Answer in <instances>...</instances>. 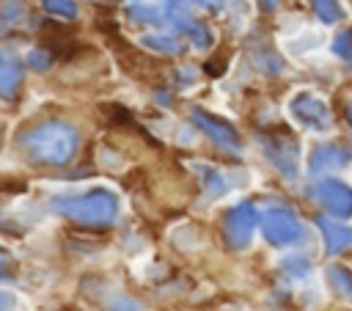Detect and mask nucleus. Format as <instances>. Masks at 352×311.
<instances>
[{
  "mask_svg": "<svg viewBox=\"0 0 352 311\" xmlns=\"http://www.w3.org/2000/svg\"><path fill=\"white\" fill-rule=\"evenodd\" d=\"M77 129L66 121H38L19 135L22 151L38 165H66L77 151Z\"/></svg>",
  "mask_w": 352,
  "mask_h": 311,
  "instance_id": "1",
  "label": "nucleus"
},
{
  "mask_svg": "<svg viewBox=\"0 0 352 311\" xmlns=\"http://www.w3.org/2000/svg\"><path fill=\"white\" fill-rule=\"evenodd\" d=\"M52 209L82 226H107L118 215V198L107 187H91L80 195H60L52 201Z\"/></svg>",
  "mask_w": 352,
  "mask_h": 311,
  "instance_id": "2",
  "label": "nucleus"
},
{
  "mask_svg": "<svg viewBox=\"0 0 352 311\" xmlns=\"http://www.w3.org/2000/svg\"><path fill=\"white\" fill-rule=\"evenodd\" d=\"M261 231H264L267 242H272V245H292L302 237L300 220L294 217V212H289L283 206L267 209L261 215Z\"/></svg>",
  "mask_w": 352,
  "mask_h": 311,
  "instance_id": "3",
  "label": "nucleus"
},
{
  "mask_svg": "<svg viewBox=\"0 0 352 311\" xmlns=\"http://www.w3.org/2000/svg\"><path fill=\"white\" fill-rule=\"evenodd\" d=\"M261 143H264V151H267L270 162L280 173H286L289 179H294L297 176V154H300L297 140L292 135H286V132H272V135H264Z\"/></svg>",
  "mask_w": 352,
  "mask_h": 311,
  "instance_id": "4",
  "label": "nucleus"
},
{
  "mask_svg": "<svg viewBox=\"0 0 352 311\" xmlns=\"http://www.w3.org/2000/svg\"><path fill=\"white\" fill-rule=\"evenodd\" d=\"M258 223V215L253 209V204L242 201L236 204L228 215H226V223H223V234H226V242L231 248H245L253 237V228Z\"/></svg>",
  "mask_w": 352,
  "mask_h": 311,
  "instance_id": "5",
  "label": "nucleus"
},
{
  "mask_svg": "<svg viewBox=\"0 0 352 311\" xmlns=\"http://www.w3.org/2000/svg\"><path fill=\"white\" fill-rule=\"evenodd\" d=\"M289 110H292V116H294L302 127H308V129H327V127L333 124L330 107H327L319 96H314V94H297V96L289 102Z\"/></svg>",
  "mask_w": 352,
  "mask_h": 311,
  "instance_id": "6",
  "label": "nucleus"
},
{
  "mask_svg": "<svg viewBox=\"0 0 352 311\" xmlns=\"http://www.w3.org/2000/svg\"><path fill=\"white\" fill-rule=\"evenodd\" d=\"M316 201L336 217H349L352 215V187L338 182V179H322L314 187Z\"/></svg>",
  "mask_w": 352,
  "mask_h": 311,
  "instance_id": "7",
  "label": "nucleus"
},
{
  "mask_svg": "<svg viewBox=\"0 0 352 311\" xmlns=\"http://www.w3.org/2000/svg\"><path fill=\"white\" fill-rule=\"evenodd\" d=\"M192 121H195V127H201V132H206L217 146L231 149V151L239 149V135H236V129H234L228 121H223V118H217V116H212V113H206V110H201V107L192 110Z\"/></svg>",
  "mask_w": 352,
  "mask_h": 311,
  "instance_id": "8",
  "label": "nucleus"
},
{
  "mask_svg": "<svg viewBox=\"0 0 352 311\" xmlns=\"http://www.w3.org/2000/svg\"><path fill=\"white\" fill-rule=\"evenodd\" d=\"M319 231H322V239H324V248L327 253H341L346 248H352V228L344 226L341 220H330V217H319L316 220Z\"/></svg>",
  "mask_w": 352,
  "mask_h": 311,
  "instance_id": "9",
  "label": "nucleus"
},
{
  "mask_svg": "<svg viewBox=\"0 0 352 311\" xmlns=\"http://www.w3.org/2000/svg\"><path fill=\"white\" fill-rule=\"evenodd\" d=\"M349 160V151L336 146V143H322L314 149L311 154V173H322V171H333V168H341L346 165Z\"/></svg>",
  "mask_w": 352,
  "mask_h": 311,
  "instance_id": "10",
  "label": "nucleus"
},
{
  "mask_svg": "<svg viewBox=\"0 0 352 311\" xmlns=\"http://www.w3.org/2000/svg\"><path fill=\"white\" fill-rule=\"evenodd\" d=\"M19 83H22V66L14 58L3 55L0 58V99H14Z\"/></svg>",
  "mask_w": 352,
  "mask_h": 311,
  "instance_id": "11",
  "label": "nucleus"
},
{
  "mask_svg": "<svg viewBox=\"0 0 352 311\" xmlns=\"http://www.w3.org/2000/svg\"><path fill=\"white\" fill-rule=\"evenodd\" d=\"M143 47L154 50V52H165V55H176L182 50V44L176 41V36H165V33H148L140 39Z\"/></svg>",
  "mask_w": 352,
  "mask_h": 311,
  "instance_id": "12",
  "label": "nucleus"
},
{
  "mask_svg": "<svg viewBox=\"0 0 352 311\" xmlns=\"http://www.w3.org/2000/svg\"><path fill=\"white\" fill-rule=\"evenodd\" d=\"M327 281H330V286H333V289H336L341 297L352 300V272H349L346 267L333 264V267L327 270Z\"/></svg>",
  "mask_w": 352,
  "mask_h": 311,
  "instance_id": "13",
  "label": "nucleus"
},
{
  "mask_svg": "<svg viewBox=\"0 0 352 311\" xmlns=\"http://www.w3.org/2000/svg\"><path fill=\"white\" fill-rule=\"evenodd\" d=\"M311 6H314V14L319 17V22H324V25H333L344 17V8L338 0H311Z\"/></svg>",
  "mask_w": 352,
  "mask_h": 311,
  "instance_id": "14",
  "label": "nucleus"
},
{
  "mask_svg": "<svg viewBox=\"0 0 352 311\" xmlns=\"http://www.w3.org/2000/svg\"><path fill=\"white\" fill-rule=\"evenodd\" d=\"M129 17L138 19V22H146V25H160V22H162L160 8H154V6H148V3H143V0H138V3L129 6Z\"/></svg>",
  "mask_w": 352,
  "mask_h": 311,
  "instance_id": "15",
  "label": "nucleus"
},
{
  "mask_svg": "<svg viewBox=\"0 0 352 311\" xmlns=\"http://www.w3.org/2000/svg\"><path fill=\"white\" fill-rule=\"evenodd\" d=\"M41 6L55 14V17H63V19H74L77 17V3L74 0H41Z\"/></svg>",
  "mask_w": 352,
  "mask_h": 311,
  "instance_id": "16",
  "label": "nucleus"
},
{
  "mask_svg": "<svg viewBox=\"0 0 352 311\" xmlns=\"http://www.w3.org/2000/svg\"><path fill=\"white\" fill-rule=\"evenodd\" d=\"M333 52L341 58V61H349L352 63V30H341L333 41Z\"/></svg>",
  "mask_w": 352,
  "mask_h": 311,
  "instance_id": "17",
  "label": "nucleus"
},
{
  "mask_svg": "<svg viewBox=\"0 0 352 311\" xmlns=\"http://www.w3.org/2000/svg\"><path fill=\"white\" fill-rule=\"evenodd\" d=\"M187 33L192 36V44L201 50H206L212 44V33H206V28L201 22H187Z\"/></svg>",
  "mask_w": 352,
  "mask_h": 311,
  "instance_id": "18",
  "label": "nucleus"
},
{
  "mask_svg": "<svg viewBox=\"0 0 352 311\" xmlns=\"http://www.w3.org/2000/svg\"><path fill=\"white\" fill-rule=\"evenodd\" d=\"M25 14V3L22 0H3L0 3V17L3 19H19Z\"/></svg>",
  "mask_w": 352,
  "mask_h": 311,
  "instance_id": "19",
  "label": "nucleus"
},
{
  "mask_svg": "<svg viewBox=\"0 0 352 311\" xmlns=\"http://www.w3.org/2000/svg\"><path fill=\"white\" fill-rule=\"evenodd\" d=\"M110 311H140V305L129 297H118V300L110 303Z\"/></svg>",
  "mask_w": 352,
  "mask_h": 311,
  "instance_id": "20",
  "label": "nucleus"
},
{
  "mask_svg": "<svg viewBox=\"0 0 352 311\" xmlns=\"http://www.w3.org/2000/svg\"><path fill=\"white\" fill-rule=\"evenodd\" d=\"M14 305V297L8 294V292H0V311H6V308H11Z\"/></svg>",
  "mask_w": 352,
  "mask_h": 311,
  "instance_id": "21",
  "label": "nucleus"
},
{
  "mask_svg": "<svg viewBox=\"0 0 352 311\" xmlns=\"http://www.w3.org/2000/svg\"><path fill=\"white\" fill-rule=\"evenodd\" d=\"M258 6H261V11H275L278 0H258Z\"/></svg>",
  "mask_w": 352,
  "mask_h": 311,
  "instance_id": "22",
  "label": "nucleus"
},
{
  "mask_svg": "<svg viewBox=\"0 0 352 311\" xmlns=\"http://www.w3.org/2000/svg\"><path fill=\"white\" fill-rule=\"evenodd\" d=\"M8 261H11V253H8L6 248H0V270H3V267H6Z\"/></svg>",
  "mask_w": 352,
  "mask_h": 311,
  "instance_id": "23",
  "label": "nucleus"
},
{
  "mask_svg": "<svg viewBox=\"0 0 352 311\" xmlns=\"http://www.w3.org/2000/svg\"><path fill=\"white\" fill-rule=\"evenodd\" d=\"M206 3V8H212V11H220L223 8V0H204Z\"/></svg>",
  "mask_w": 352,
  "mask_h": 311,
  "instance_id": "24",
  "label": "nucleus"
},
{
  "mask_svg": "<svg viewBox=\"0 0 352 311\" xmlns=\"http://www.w3.org/2000/svg\"><path fill=\"white\" fill-rule=\"evenodd\" d=\"M170 3H176V6H184V3H192V0H170Z\"/></svg>",
  "mask_w": 352,
  "mask_h": 311,
  "instance_id": "25",
  "label": "nucleus"
},
{
  "mask_svg": "<svg viewBox=\"0 0 352 311\" xmlns=\"http://www.w3.org/2000/svg\"><path fill=\"white\" fill-rule=\"evenodd\" d=\"M0 278H6V272H3V270H0Z\"/></svg>",
  "mask_w": 352,
  "mask_h": 311,
  "instance_id": "26",
  "label": "nucleus"
}]
</instances>
